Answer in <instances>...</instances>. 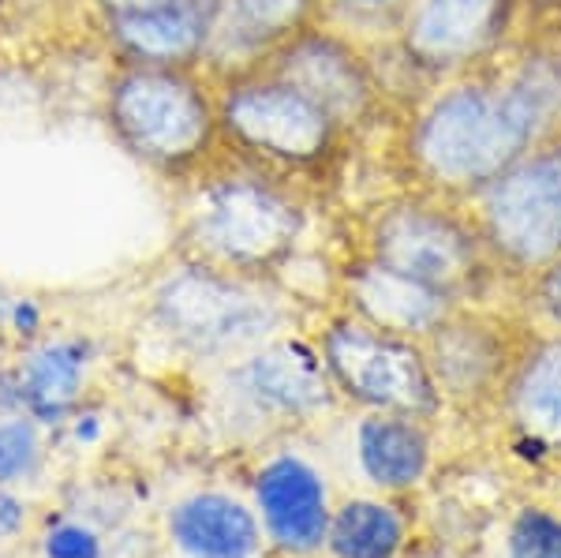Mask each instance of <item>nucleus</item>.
I'll list each match as a JSON object with an SVG mask.
<instances>
[{
  "mask_svg": "<svg viewBox=\"0 0 561 558\" xmlns=\"http://www.w3.org/2000/svg\"><path fill=\"white\" fill-rule=\"evenodd\" d=\"M293 293L270 277H248L232 270L180 255V263L158 282L150 315L184 356L206 364H232L262 341L288 330Z\"/></svg>",
  "mask_w": 561,
  "mask_h": 558,
  "instance_id": "nucleus-6",
  "label": "nucleus"
},
{
  "mask_svg": "<svg viewBox=\"0 0 561 558\" xmlns=\"http://www.w3.org/2000/svg\"><path fill=\"white\" fill-rule=\"evenodd\" d=\"M333 296H337V308L352 311L356 319L412 341H427L460 308L457 296L434 289V285L420 282L412 274H401L393 266L375 263L356 248L337 266Z\"/></svg>",
  "mask_w": 561,
  "mask_h": 558,
  "instance_id": "nucleus-13",
  "label": "nucleus"
},
{
  "mask_svg": "<svg viewBox=\"0 0 561 558\" xmlns=\"http://www.w3.org/2000/svg\"><path fill=\"white\" fill-rule=\"evenodd\" d=\"M367 57H370V71H375V83H378V90H382L393 121H401L412 105H420L423 98L438 87L427 71H423L409 53H404V45L397 38L367 45Z\"/></svg>",
  "mask_w": 561,
  "mask_h": 558,
  "instance_id": "nucleus-23",
  "label": "nucleus"
},
{
  "mask_svg": "<svg viewBox=\"0 0 561 558\" xmlns=\"http://www.w3.org/2000/svg\"><path fill=\"white\" fill-rule=\"evenodd\" d=\"M76 435L83 439V443H90V439H98V420H94V417H79Z\"/></svg>",
  "mask_w": 561,
  "mask_h": 558,
  "instance_id": "nucleus-32",
  "label": "nucleus"
},
{
  "mask_svg": "<svg viewBox=\"0 0 561 558\" xmlns=\"http://www.w3.org/2000/svg\"><path fill=\"white\" fill-rule=\"evenodd\" d=\"M98 12V23L102 20H121V15H139V12H153V8L176 4V0H90Z\"/></svg>",
  "mask_w": 561,
  "mask_h": 558,
  "instance_id": "nucleus-29",
  "label": "nucleus"
},
{
  "mask_svg": "<svg viewBox=\"0 0 561 558\" xmlns=\"http://www.w3.org/2000/svg\"><path fill=\"white\" fill-rule=\"evenodd\" d=\"M314 23H322V0H214L203 68L214 79L262 68L280 45Z\"/></svg>",
  "mask_w": 561,
  "mask_h": 558,
  "instance_id": "nucleus-14",
  "label": "nucleus"
},
{
  "mask_svg": "<svg viewBox=\"0 0 561 558\" xmlns=\"http://www.w3.org/2000/svg\"><path fill=\"white\" fill-rule=\"evenodd\" d=\"M554 45H558V139H561V26L554 31Z\"/></svg>",
  "mask_w": 561,
  "mask_h": 558,
  "instance_id": "nucleus-33",
  "label": "nucleus"
},
{
  "mask_svg": "<svg viewBox=\"0 0 561 558\" xmlns=\"http://www.w3.org/2000/svg\"><path fill=\"white\" fill-rule=\"evenodd\" d=\"M389 150L401 184L472 203L505 169L539 150V143L510 105L491 65L442 79L393 124Z\"/></svg>",
  "mask_w": 561,
  "mask_h": 558,
  "instance_id": "nucleus-1",
  "label": "nucleus"
},
{
  "mask_svg": "<svg viewBox=\"0 0 561 558\" xmlns=\"http://www.w3.org/2000/svg\"><path fill=\"white\" fill-rule=\"evenodd\" d=\"M497 274L517 296L520 285L561 259V166L554 139L505 169L468 203Z\"/></svg>",
  "mask_w": 561,
  "mask_h": 558,
  "instance_id": "nucleus-8",
  "label": "nucleus"
},
{
  "mask_svg": "<svg viewBox=\"0 0 561 558\" xmlns=\"http://www.w3.org/2000/svg\"><path fill=\"white\" fill-rule=\"evenodd\" d=\"M531 322L517 304H460L434 334L423 341L431 375L442 390L446 412L497 409Z\"/></svg>",
  "mask_w": 561,
  "mask_h": 558,
  "instance_id": "nucleus-9",
  "label": "nucleus"
},
{
  "mask_svg": "<svg viewBox=\"0 0 561 558\" xmlns=\"http://www.w3.org/2000/svg\"><path fill=\"white\" fill-rule=\"evenodd\" d=\"M524 15V31H558L561 0H517Z\"/></svg>",
  "mask_w": 561,
  "mask_h": 558,
  "instance_id": "nucleus-28",
  "label": "nucleus"
},
{
  "mask_svg": "<svg viewBox=\"0 0 561 558\" xmlns=\"http://www.w3.org/2000/svg\"><path fill=\"white\" fill-rule=\"evenodd\" d=\"M505 558H561V517L547 510H520L505 536Z\"/></svg>",
  "mask_w": 561,
  "mask_h": 558,
  "instance_id": "nucleus-24",
  "label": "nucleus"
},
{
  "mask_svg": "<svg viewBox=\"0 0 561 558\" xmlns=\"http://www.w3.org/2000/svg\"><path fill=\"white\" fill-rule=\"evenodd\" d=\"M266 68L311 94L356 143L378 132H393L397 121L375 83L367 45L352 42L348 34L314 23L280 45Z\"/></svg>",
  "mask_w": 561,
  "mask_h": 558,
  "instance_id": "nucleus-10",
  "label": "nucleus"
},
{
  "mask_svg": "<svg viewBox=\"0 0 561 558\" xmlns=\"http://www.w3.org/2000/svg\"><path fill=\"white\" fill-rule=\"evenodd\" d=\"M105 124L142 169L173 187H187L225 155L217 79L206 68L113 65Z\"/></svg>",
  "mask_w": 561,
  "mask_h": 558,
  "instance_id": "nucleus-4",
  "label": "nucleus"
},
{
  "mask_svg": "<svg viewBox=\"0 0 561 558\" xmlns=\"http://www.w3.org/2000/svg\"><path fill=\"white\" fill-rule=\"evenodd\" d=\"M38 457H42V443L31 417H15L0 424V488L31 476Z\"/></svg>",
  "mask_w": 561,
  "mask_h": 558,
  "instance_id": "nucleus-25",
  "label": "nucleus"
},
{
  "mask_svg": "<svg viewBox=\"0 0 561 558\" xmlns=\"http://www.w3.org/2000/svg\"><path fill=\"white\" fill-rule=\"evenodd\" d=\"M225 390L255 420L307 424L337 405V390L314 338L288 334V330L225 364Z\"/></svg>",
  "mask_w": 561,
  "mask_h": 558,
  "instance_id": "nucleus-12",
  "label": "nucleus"
},
{
  "mask_svg": "<svg viewBox=\"0 0 561 558\" xmlns=\"http://www.w3.org/2000/svg\"><path fill=\"white\" fill-rule=\"evenodd\" d=\"M415 0H322V23L359 45L393 42Z\"/></svg>",
  "mask_w": 561,
  "mask_h": 558,
  "instance_id": "nucleus-22",
  "label": "nucleus"
},
{
  "mask_svg": "<svg viewBox=\"0 0 561 558\" xmlns=\"http://www.w3.org/2000/svg\"><path fill=\"white\" fill-rule=\"evenodd\" d=\"M409 525L404 514L386 499H348L333 510L330 547L333 558H397L404 551Z\"/></svg>",
  "mask_w": 561,
  "mask_h": 558,
  "instance_id": "nucleus-21",
  "label": "nucleus"
},
{
  "mask_svg": "<svg viewBox=\"0 0 561 558\" xmlns=\"http://www.w3.org/2000/svg\"><path fill=\"white\" fill-rule=\"evenodd\" d=\"M352 248L457 296L460 304H497L502 293L513 296L479 237L468 203L423 187L397 184L382 200L364 206Z\"/></svg>",
  "mask_w": 561,
  "mask_h": 558,
  "instance_id": "nucleus-5",
  "label": "nucleus"
},
{
  "mask_svg": "<svg viewBox=\"0 0 561 558\" xmlns=\"http://www.w3.org/2000/svg\"><path fill=\"white\" fill-rule=\"evenodd\" d=\"M87 356L90 345L83 341H49L38 353L26 356V364L15 375V394H20V409H26V417L57 424L79 398Z\"/></svg>",
  "mask_w": 561,
  "mask_h": 558,
  "instance_id": "nucleus-20",
  "label": "nucleus"
},
{
  "mask_svg": "<svg viewBox=\"0 0 561 558\" xmlns=\"http://www.w3.org/2000/svg\"><path fill=\"white\" fill-rule=\"evenodd\" d=\"M255 502L270 544L285 555H314L330 536V494L300 454H277L255 476Z\"/></svg>",
  "mask_w": 561,
  "mask_h": 558,
  "instance_id": "nucleus-15",
  "label": "nucleus"
},
{
  "mask_svg": "<svg viewBox=\"0 0 561 558\" xmlns=\"http://www.w3.org/2000/svg\"><path fill=\"white\" fill-rule=\"evenodd\" d=\"M8 319H12V327L20 330V334H38V327H42V311L34 300H15L12 308H8Z\"/></svg>",
  "mask_w": 561,
  "mask_h": 558,
  "instance_id": "nucleus-31",
  "label": "nucleus"
},
{
  "mask_svg": "<svg viewBox=\"0 0 561 558\" xmlns=\"http://www.w3.org/2000/svg\"><path fill=\"white\" fill-rule=\"evenodd\" d=\"M225 155L262 166L322 200L341 184L359 143L274 68L217 79Z\"/></svg>",
  "mask_w": 561,
  "mask_h": 558,
  "instance_id": "nucleus-3",
  "label": "nucleus"
},
{
  "mask_svg": "<svg viewBox=\"0 0 561 558\" xmlns=\"http://www.w3.org/2000/svg\"><path fill=\"white\" fill-rule=\"evenodd\" d=\"M45 558H102V539L87 525H57L45 536Z\"/></svg>",
  "mask_w": 561,
  "mask_h": 558,
  "instance_id": "nucleus-27",
  "label": "nucleus"
},
{
  "mask_svg": "<svg viewBox=\"0 0 561 558\" xmlns=\"http://www.w3.org/2000/svg\"><path fill=\"white\" fill-rule=\"evenodd\" d=\"M356 462L382 491H412L434 465V424L401 412H359Z\"/></svg>",
  "mask_w": 561,
  "mask_h": 558,
  "instance_id": "nucleus-18",
  "label": "nucleus"
},
{
  "mask_svg": "<svg viewBox=\"0 0 561 558\" xmlns=\"http://www.w3.org/2000/svg\"><path fill=\"white\" fill-rule=\"evenodd\" d=\"M319 195L262 166L221 155L180 187V255L280 282L304 255Z\"/></svg>",
  "mask_w": 561,
  "mask_h": 558,
  "instance_id": "nucleus-2",
  "label": "nucleus"
},
{
  "mask_svg": "<svg viewBox=\"0 0 561 558\" xmlns=\"http://www.w3.org/2000/svg\"><path fill=\"white\" fill-rule=\"evenodd\" d=\"M494 412L520 443L561 457V330L531 327Z\"/></svg>",
  "mask_w": 561,
  "mask_h": 558,
  "instance_id": "nucleus-17",
  "label": "nucleus"
},
{
  "mask_svg": "<svg viewBox=\"0 0 561 558\" xmlns=\"http://www.w3.org/2000/svg\"><path fill=\"white\" fill-rule=\"evenodd\" d=\"M23 521H26L23 502L15 494L0 491V536H15L23 528Z\"/></svg>",
  "mask_w": 561,
  "mask_h": 558,
  "instance_id": "nucleus-30",
  "label": "nucleus"
},
{
  "mask_svg": "<svg viewBox=\"0 0 561 558\" xmlns=\"http://www.w3.org/2000/svg\"><path fill=\"white\" fill-rule=\"evenodd\" d=\"M524 34L517 0H415L397 42L434 83L491 68Z\"/></svg>",
  "mask_w": 561,
  "mask_h": 558,
  "instance_id": "nucleus-11",
  "label": "nucleus"
},
{
  "mask_svg": "<svg viewBox=\"0 0 561 558\" xmlns=\"http://www.w3.org/2000/svg\"><path fill=\"white\" fill-rule=\"evenodd\" d=\"M214 26V0H176L153 12L102 20L105 49L113 65L203 68Z\"/></svg>",
  "mask_w": 561,
  "mask_h": 558,
  "instance_id": "nucleus-16",
  "label": "nucleus"
},
{
  "mask_svg": "<svg viewBox=\"0 0 561 558\" xmlns=\"http://www.w3.org/2000/svg\"><path fill=\"white\" fill-rule=\"evenodd\" d=\"M337 401L359 412H401V417L442 420L446 401L431 375L423 341L389 334L333 308L314 338Z\"/></svg>",
  "mask_w": 561,
  "mask_h": 558,
  "instance_id": "nucleus-7",
  "label": "nucleus"
},
{
  "mask_svg": "<svg viewBox=\"0 0 561 558\" xmlns=\"http://www.w3.org/2000/svg\"><path fill=\"white\" fill-rule=\"evenodd\" d=\"M513 304L524 311V319H528L531 327L561 330V259L550 263L542 274L531 277L528 285H520Z\"/></svg>",
  "mask_w": 561,
  "mask_h": 558,
  "instance_id": "nucleus-26",
  "label": "nucleus"
},
{
  "mask_svg": "<svg viewBox=\"0 0 561 558\" xmlns=\"http://www.w3.org/2000/svg\"><path fill=\"white\" fill-rule=\"evenodd\" d=\"M169 533L187 558H255L262 544L259 517L221 491H198L176 502Z\"/></svg>",
  "mask_w": 561,
  "mask_h": 558,
  "instance_id": "nucleus-19",
  "label": "nucleus"
}]
</instances>
